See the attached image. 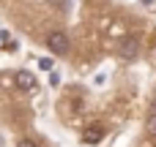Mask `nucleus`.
<instances>
[{"label":"nucleus","instance_id":"1","mask_svg":"<svg viewBox=\"0 0 156 147\" xmlns=\"http://www.w3.org/2000/svg\"><path fill=\"white\" fill-rule=\"evenodd\" d=\"M118 55L123 60H137L140 57V38L137 35H123L118 41Z\"/></svg>","mask_w":156,"mask_h":147},{"label":"nucleus","instance_id":"2","mask_svg":"<svg viewBox=\"0 0 156 147\" xmlns=\"http://www.w3.org/2000/svg\"><path fill=\"white\" fill-rule=\"evenodd\" d=\"M47 46H49L52 55H66L69 52V35L63 30H55V33L47 35Z\"/></svg>","mask_w":156,"mask_h":147},{"label":"nucleus","instance_id":"7","mask_svg":"<svg viewBox=\"0 0 156 147\" xmlns=\"http://www.w3.org/2000/svg\"><path fill=\"white\" fill-rule=\"evenodd\" d=\"M16 147H38V145H36L33 139H22V142H19V145H16Z\"/></svg>","mask_w":156,"mask_h":147},{"label":"nucleus","instance_id":"6","mask_svg":"<svg viewBox=\"0 0 156 147\" xmlns=\"http://www.w3.org/2000/svg\"><path fill=\"white\" fill-rule=\"evenodd\" d=\"M38 65H41L44 71H49V68H52V60H49V57H41V63H38Z\"/></svg>","mask_w":156,"mask_h":147},{"label":"nucleus","instance_id":"8","mask_svg":"<svg viewBox=\"0 0 156 147\" xmlns=\"http://www.w3.org/2000/svg\"><path fill=\"white\" fill-rule=\"evenodd\" d=\"M151 115H156V101H154V106H151Z\"/></svg>","mask_w":156,"mask_h":147},{"label":"nucleus","instance_id":"3","mask_svg":"<svg viewBox=\"0 0 156 147\" xmlns=\"http://www.w3.org/2000/svg\"><path fill=\"white\" fill-rule=\"evenodd\" d=\"M104 134H107V128H104L101 123H90V125L82 131V142H85V145H99V142L104 139Z\"/></svg>","mask_w":156,"mask_h":147},{"label":"nucleus","instance_id":"5","mask_svg":"<svg viewBox=\"0 0 156 147\" xmlns=\"http://www.w3.org/2000/svg\"><path fill=\"white\" fill-rule=\"evenodd\" d=\"M145 131H148L151 136H156V115H151V117H148V123H145Z\"/></svg>","mask_w":156,"mask_h":147},{"label":"nucleus","instance_id":"4","mask_svg":"<svg viewBox=\"0 0 156 147\" xmlns=\"http://www.w3.org/2000/svg\"><path fill=\"white\" fill-rule=\"evenodd\" d=\"M14 85H16L22 93H30V90H36V76H33L30 71H16V76H14Z\"/></svg>","mask_w":156,"mask_h":147}]
</instances>
